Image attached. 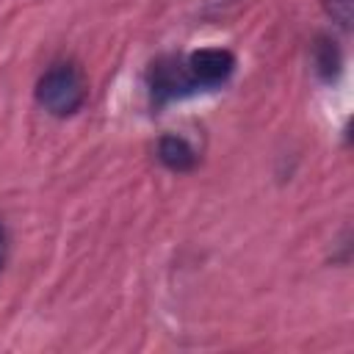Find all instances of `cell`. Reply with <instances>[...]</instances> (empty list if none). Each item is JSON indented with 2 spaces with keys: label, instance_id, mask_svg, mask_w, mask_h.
Masks as SVG:
<instances>
[{
  "label": "cell",
  "instance_id": "1",
  "mask_svg": "<svg viewBox=\"0 0 354 354\" xmlns=\"http://www.w3.org/2000/svg\"><path fill=\"white\" fill-rule=\"evenodd\" d=\"M86 77L72 64H53L36 83V100L53 116H72L86 102Z\"/></svg>",
  "mask_w": 354,
  "mask_h": 354
},
{
  "label": "cell",
  "instance_id": "2",
  "mask_svg": "<svg viewBox=\"0 0 354 354\" xmlns=\"http://www.w3.org/2000/svg\"><path fill=\"white\" fill-rule=\"evenodd\" d=\"M188 77L194 86H218L224 83L232 69H235V58L230 50H221V47H205V50H196L188 64Z\"/></svg>",
  "mask_w": 354,
  "mask_h": 354
},
{
  "label": "cell",
  "instance_id": "3",
  "mask_svg": "<svg viewBox=\"0 0 354 354\" xmlns=\"http://www.w3.org/2000/svg\"><path fill=\"white\" fill-rule=\"evenodd\" d=\"M191 77H188V69L180 66V64H155L152 66V94L155 100H169V97H177L180 91L191 88Z\"/></svg>",
  "mask_w": 354,
  "mask_h": 354
},
{
  "label": "cell",
  "instance_id": "4",
  "mask_svg": "<svg viewBox=\"0 0 354 354\" xmlns=\"http://www.w3.org/2000/svg\"><path fill=\"white\" fill-rule=\"evenodd\" d=\"M158 158L163 166H169L171 171H188L196 166V152L194 147L180 138V136H163L158 141Z\"/></svg>",
  "mask_w": 354,
  "mask_h": 354
},
{
  "label": "cell",
  "instance_id": "5",
  "mask_svg": "<svg viewBox=\"0 0 354 354\" xmlns=\"http://www.w3.org/2000/svg\"><path fill=\"white\" fill-rule=\"evenodd\" d=\"M315 64H318V69L326 75V77H332V72L337 69V50L332 47V41H321L318 44V50H315Z\"/></svg>",
  "mask_w": 354,
  "mask_h": 354
},
{
  "label": "cell",
  "instance_id": "6",
  "mask_svg": "<svg viewBox=\"0 0 354 354\" xmlns=\"http://www.w3.org/2000/svg\"><path fill=\"white\" fill-rule=\"evenodd\" d=\"M326 11L340 25H348V19H351V0H326Z\"/></svg>",
  "mask_w": 354,
  "mask_h": 354
},
{
  "label": "cell",
  "instance_id": "7",
  "mask_svg": "<svg viewBox=\"0 0 354 354\" xmlns=\"http://www.w3.org/2000/svg\"><path fill=\"white\" fill-rule=\"evenodd\" d=\"M6 249H8V241H6V230H3V224H0V268H3V263H6Z\"/></svg>",
  "mask_w": 354,
  "mask_h": 354
}]
</instances>
